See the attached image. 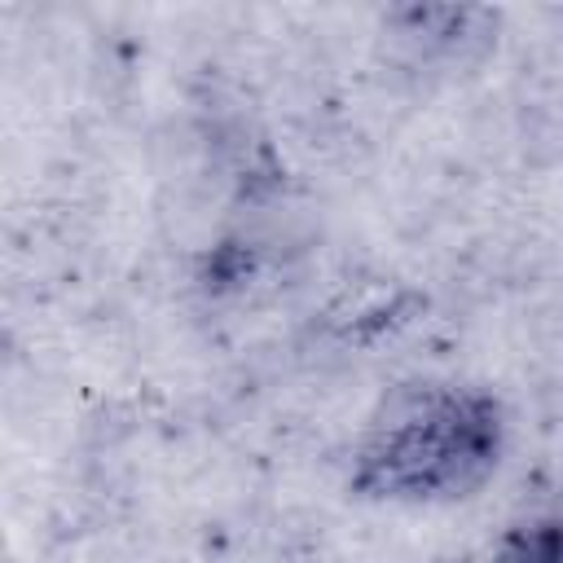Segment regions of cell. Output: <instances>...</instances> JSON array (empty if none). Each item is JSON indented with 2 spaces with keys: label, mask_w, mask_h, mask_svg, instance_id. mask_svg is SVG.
I'll use <instances>...</instances> for the list:
<instances>
[{
  "label": "cell",
  "mask_w": 563,
  "mask_h": 563,
  "mask_svg": "<svg viewBox=\"0 0 563 563\" xmlns=\"http://www.w3.org/2000/svg\"><path fill=\"white\" fill-rule=\"evenodd\" d=\"M510 449L506 400L471 378H409L365 413L347 493L369 506L431 510L471 501Z\"/></svg>",
  "instance_id": "cell-1"
},
{
  "label": "cell",
  "mask_w": 563,
  "mask_h": 563,
  "mask_svg": "<svg viewBox=\"0 0 563 563\" xmlns=\"http://www.w3.org/2000/svg\"><path fill=\"white\" fill-rule=\"evenodd\" d=\"M497 13L471 9V4H444V9H396L387 13V35L405 48L413 66H462L479 57L493 44Z\"/></svg>",
  "instance_id": "cell-2"
},
{
  "label": "cell",
  "mask_w": 563,
  "mask_h": 563,
  "mask_svg": "<svg viewBox=\"0 0 563 563\" xmlns=\"http://www.w3.org/2000/svg\"><path fill=\"white\" fill-rule=\"evenodd\" d=\"M488 563H563V488L519 506L501 528Z\"/></svg>",
  "instance_id": "cell-3"
}]
</instances>
